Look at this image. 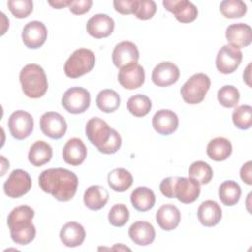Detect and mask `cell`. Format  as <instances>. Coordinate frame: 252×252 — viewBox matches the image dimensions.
Masks as SVG:
<instances>
[{
  "instance_id": "obj_1",
  "label": "cell",
  "mask_w": 252,
  "mask_h": 252,
  "mask_svg": "<svg viewBox=\"0 0 252 252\" xmlns=\"http://www.w3.org/2000/svg\"><path fill=\"white\" fill-rule=\"evenodd\" d=\"M78 183L77 175L62 167L45 169L38 177L40 189L60 202H67L75 196Z\"/></svg>"
},
{
  "instance_id": "obj_2",
  "label": "cell",
  "mask_w": 252,
  "mask_h": 252,
  "mask_svg": "<svg viewBox=\"0 0 252 252\" xmlns=\"http://www.w3.org/2000/svg\"><path fill=\"white\" fill-rule=\"evenodd\" d=\"M86 135L89 141L102 154H114L121 147L122 140L118 132L98 117H93L87 122Z\"/></svg>"
},
{
  "instance_id": "obj_3",
  "label": "cell",
  "mask_w": 252,
  "mask_h": 252,
  "mask_svg": "<svg viewBox=\"0 0 252 252\" xmlns=\"http://www.w3.org/2000/svg\"><path fill=\"white\" fill-rule=\"evenodd\" d=\"M33 217L34 211L26 205L16 207L10 212L7 224L11 238L15 243L26 245L34 239L36 229L32 222Z\"/></svg>"
},
{
  "instance_id": "obj_4",
  "label": "cell",
  "mask_w": 252,
  "mask_h": 252,
  "mask_svg": "<svg viewBox=\"0 0 252 252\" xmlns=\"http://www.w3.org/2000/svg\"><path fill=\"white\" fill-rule=\"evenodd\" d=\"M20 83L24 94L31 98L43 96L48 89L44 70L37 64H28L20 72Z\"/></svg>"
},
{
  "instance_id": "obj_5",
  "label": "cell",
  "mask_w": 252,
  "mask_h": 252,
  "mask_svg": "<svg viewBox=\"0 0 252 252\" xmlns=\"http://www.w3.org/2000/svg\"><path fill=\"white\" fill-rule=\"evenodd\" d=\"M94 64V53L88 48H79L75 50L65 62L64 72L67 77L76 79L92 71Z\"/></svg>"
},
{
  "instance_id": "obj_6",
  "label": "cell",
  "mask_w": 252,
  "mask_h": 252,
  "mask_svg": "<svg viewBox=\"0 0 252 252\" xmlns=\"http://www.w3.org/2000/svg\"><path fill=\"white\" fill-rule=\"evenodd\" d=\"M211 80L204 73H197L191 76L181 87L180 94L183 100L189 104L202 102L210 89Z\"/></svg>"
},
{
  "instance_id": "obj_7",
  "label": "cell",
  "mask_w": 252,
  "mask_h": 252,
  "mask_svg": "<svg viewBox=\"0 0 252 252\" xmlns=\"http://www.w3.org/2000/svg\"><path fill=\"white\" fill-rule=\"evenodd\" d=\"M62 106L72 114L85 112L91 103L90 93L81 87H73L68 89L61 99Z\"/></svg>"
},
{
  "instance_id": "obj_8",
  "label": "cell",
  "mask_w": 252,
  "mask_h": 252,
  "mask_svg": "<svg viewBox=\"0 0 252 252\" xmlns=\"http://www.w3.org/2000/svg\"><path fill=\"white\" fill-rule=\"evenodd\" d=\"M4 192L10 198H20L32 188V178L23 169H14L4 183Z\"/></svg>"
},
{
  "instance_id": "obj_9",
  "label": "cell",
  "mask_w": 252,
  "mask_h": 252,
  "mask_svg": "<svg viewBox=\"0 0 252 252\" xmlns=\"http://www.w3.org/2000/svg\"><path fill=\"white\" fill-rule=\"evenodd\" d=\"M242 52L240 49L226 44L223 45L218 52L216 58V67L222 74L233 73L242 61Z\"/></svg>"
},
{
  "instance_id": "obj_10",
  "label": "cell",
  "mask_w": 252,
  "mask_h": 252,
  "mask_svg": "<svg viewBox=\"0 0 252 252\" xmlns=\"http://www.w3.org/2000/svg\"><path fill=\"white\" fill-rule=\"evenodd\" d=\"M9 131L17 140L28 138L33 130V118L31 113L24 110L14 111L8 120Z\"/></svg>"
},
{
  "instance_id": "obj_11",
  "label": "cell",
  "mask_w": 252,
  "mask_h": 252,
  "mask_svg": "<svg viewBox=\"0 0 252 252\" xmlns=\"http://www.w3.org/2000/svg\"><path fill=\"white\" fill-rule=\"evenodd\" d=\"M41 132L50 139H60L67 131V123L65 118L58 112L48 111L41 115L40 121Z\"/></svg>"
},
{
  "instance_id": "obj_12",
  "label": "cell",
  "mask_w": 252,
  "mask_h": 252,
  "mask_svg": "<svg viewBox=\"0 0 252 252\" xmlns=\"http://www.w3.org/2000/svg\"><path fill=\"white\" fill-rule=\"evenodd\" d=\"M47 38V29L42 22H29L23 29L22 39L24 44L31 49L41 47Z\"/></svg>"
},
{
  "instance_id": "obj_13",
  "label": "cell",
  "mask_w": 252,
  "mask_h": 252,
  "mask_svg": "<svg viewBox=\"0 0 252 252\" xmlns=\"http://www.w3.org/2000/svg\"><path fill=\"white\" fill-rule=\"evenodd\" d=\"M162 5L180 23H191L198 16L197 7L188 0H164Z\"/></svg>"
},
{
  "instance_id": "obj_14",
  "label": "cell",
  "mask_w": 252,
  "mask_h": 252,
  "mask_svg": "<svg viewBox=\"0 0 252 252\" xmlns=\"http://www.w3.org/2000/svg\"><path fill=\"white\" fill-rule=\"evenodd\" d=\"M201 192L200 183L191 177H179L177 176L174 194L175 198L183 204H190L195 202Z\"/></svg>"
},
{
  "instance_id": "obj_15",
  "label": "cell",
  "mask_w": 252,
  "mask_h": 252,
  "mask_svg": "<svg viewBox=\"0 0 252 252\" xmlns=\"http://www.w3.org/2000/svg\"><path fill=\"white\" fill-rule=\"evenodd\" d=\"M179 76V69L174 63L163 61L154 68L152 72V81L158 87H168L176 83Z\"/></svg>"
},
{
  "instance_id": "obj_16",
  "label": "cell",
  "mask_w": 252,
  "mask_h": 252,
  "mask_svg": "<svg viewBox=\"0 0 252 252\" xmlns=\"http://www.w3.org/2000/svg\"><path fill=\"white\" fill-rule=\"evenodd\" d=\"M118 82L127 90L140 88L145 82L144 68L138 63H131L120 68L118 73Z\"/></svg>"
},
{
  "instance_id": "obj_17",
  "label": "cell",
  "mask_w": 252,
  "mask_h": 252,
  "mask_svg": "<svg viewBox=\"0 0 252 252\" xmlns=\"http://www.w3.org/2000/svg\"><path fill=\"white\" fill-rule=\"evenodd\" d=\"M86 29L88 33L94 38L107 37L114 30V21L106 14H96L89 19Z\"/></svg>"
},
{
  "instance_id": "obj_18",
  "label": "cell",
  "mask_w": 252,
  "mask_h": 252,
  "mask_svg": "<svg viewBox=\"0 0 252 252\" xmlns=\"http://www.w3.org/2000/svg\"><path fill=\"white\" fill-rule=\"evenodd\" d=\"M139 60V50L131 41H121L115 45L112 51V62L117 68H122Z\"/></svg>"
},
{
  "instance_id": "obj_19",
  "label": "cell",
  "mask_w": 252,
  "mask_h": 252,
  "mask_svg": "<svg viewBox=\"0 0 252 252\" xmlns=\"http://www.w3.org/2000/svg\"><path fill=\"white\" fill-rule=\"evenodd\" d=\"M152 125L158 134L170 135L178 128V117L172 110L159 109L154 114Z\"/></svg>"
},
{
  "instance_id": "obj_20",
  "label": "cell",
  "mask_w": 252,
  "mask_h": 252,
  "mask_svg": "<svg viewBox=\"0 0 252 252\" xmlns=\"http://www.w3.org/2000/svg\"><path fill=\"white\" fill-rule=\"evenodd\" d=\"M226 40L236 48L248 46L252 41V31L250 26L244 23H236L227 27L225 31Z\"/></svg>"
},
{
  "instance_id": "obj_21",
  "label": "cell",
  "mask_w": 252,
  "mask_h": 252,
  "mask_svg": "<svg viewBox=\"0 0 252 252\" xmlns=\"http://www.w3.org/2000/svg\"><path fill=\"white\" fill-rule=\"evenodd\" d=\"M62 157L66 163L77 166L84 162L87 158V147L79 138H72L63 147Z\"/></svg>"
},
{
  "instance_id": "obj_22",
  "label": "cell",
  "mask_w": 252,
  "mask_h": 252,
  "mask_svg": "<svg viewBox=\"0 0 252 252\" xmlns=\"http://www.w3.org/2000/svg\"><path fill=\"white\" fill-rule=\"evenodd\" d=\"M128 234L135 244L141 246L150 245L156 237V231L153 224L144 220L132 223L129 227Z\"/></svg>"
},
{
  "instance_id": "obj_23",
  "label": "cell",
  "mask_w": 252,
  "mask_h": 252,
  "mask_svg": "<svg viewBox=\"0 0 252 252\" xmlns=\"http://www.w3.org/2000/svg\"><path fill=\"white\" fill-rule=\"evenodd\" d=\"M180 211L173 204L162 205L156 213V220L159 227L169 231L177 227L180 222Z\"/></svg>"
},
{
  "instance_id": "obj_24",
  "label": "cell",
  "mask_w": 252,
  "mask_h": 252,
  "mask_svg": "<svg viewBox=\"0 0 252 252\" xmlns=\"http://www.w3.org/2000/svg\"><path fill=\"white\" fill-rule=\"evenodd\" d=\"M62 243L67 247L80 246L86 237V231L82 224L76 221L65 223L59 233Z\"/></svg>"
},
{
  "instance_id": "obj_25",
  "label": "cell",
  "mask_w": 252,
  "mask_h": 252,
  "mask_svg": "<svg viewBox=\"0 0 252 252\" xmlns=\"http://www.w3.org/2000/svg\"><path fill=\"white\" fill-rule=\"evenodd\" d=\"M197 215L199 221L204 226L211 227L217 225L220 222L222 213L220 206L217 202L213 200H207L199 206Z\"/></svg>"
},
{
  "instance_id": "obj_26",
  "label": "cell",
  "mask_w": 252,
  "mask_h": 252,
  "mask_svg": "<svg viewBox=\"0 0 252 252\" xmlns=\"http://www.w3.org/2000/svg\"><path fill=\"white\" fill-rule=\"evenodd\" d=\"M109 198L107 190L100 185L90 186L84 194V203L87 208L93 211L102 209Z\"/></svg>"
},
{
  "instance_id": "obj_27",
  "label": "cell",
  "mask_w": 252,
  "mask_h": 252,
  "mask_svg": "<svg viewBox=\"0 0 252 252\" xmlns=\"http://www.w3.org/2000/svg\"><path fill=\"white\" fill-rule=\"evenodd\" d=\"M132 206L139 212H147L152 209L156 203V196L152 189L139 186L133 190L130 196Z\"/></svg>"
},
{
  "instance_id": "obj_28",
  "label": "cell",
  "mask_w": 252,
  "mask_h": 252,
  "mask_svg": "<svg viewBox=\"0 0 252 252\" xmlns=\"http://www.w3.org/2000/svg\"><path fill=\"white\" fill-rule=\"evenodd\" d=\"M232 153V145L229 140L223 137H217L211 140L207 146V155L216 161L225 160Z\"/></svg>"
},
{
  "instance_id": "obj_29",
  "label": "cell",
  "mask_w": 252,
  "mask_h": 252,
  "mask_svg": "<svg viewBox=\"0 0 252 252\" xmlns=\"http://www.w3.org/2000/svg\"><path fill=\"white\" fill-rule=\"evenodd\" d=\"M51 158L52 148L49 144L41 140L36 141L32 145L28 155L29 161L36 167L47 163L51 159Z\"/></svg>"
},
{
  "instance_id": "obj_30",
  "label": "cell",
  "mask_w": 252,
  "mask_h": 252,
  "mask_svg": "<svg viewBox=\"0 0 252 252\" xmlns=\"http://www.w3.org/2000/svg\"><path fill=\"white\" fill-rule=\"evenodd\" d=\"M107 182L109 187L115 192H124L131 187L133 183V176L129 170L118 167L108 173Z\"/></svg>"
},
{
  "instance_id": "obj_31",
  "label": "cell",
  "mask_w": 252,
  "mask_h": 252,
  "mask_svg": "<svg viewBox=\"0 0 252 252\" xmlns=\"http://www.w3.org/2000/svg\"><path fill=\"white\" fill-rule=\"evenodd\" d=\"M241 196V188L239 184L233 180L222 182L219 188V198L225 206L235 205Z\"/></svg>"
},
{
  "instance_id": "obj_32",
  "label": "cell",
  "mask_w": 252,
  "mask_h": 252,
  "mask_svg": "<svg viewBox=\"0 0 252 252\" xmlns=\"http://www.w3.org/2000/svg\"><path fill=\"white\" fill-rule=\"evenodd\" d=\"M95 102L101 111L110 113L118 109L120 105V96L115 91L105 89L98 93Z\"/></svg>"
},
{
  "instance_id": "obj_33",
  "label": "cell",
  "mask_w": 252,
  "mask_h": 252,
  "mask_svg": "<svg viewBox=\"0 0 252 252\" xmlns=\"http://www.w3.org/2000/svg\"><path fill=\"white\" fill-rule=\"evenodd\" d=\"M152 108L151 99L145 94L132 95L127 101V109L136 117H143L147 115Z\"/></svg>"
},
{
  "instance_id": "obj_34",
  "label": "cell",
  "mask_w": 252,
  "mask_h": 252,
  "mask_svg": "<svg viewBox=\"0 0 252 252\" xmlns=\"http://www.w3.org/2000/svg\"><path fill=\"white\" fill-rule=\"evenodd\" d=\"M189 177L195 179L201 184H208L213 178V169L212 167L203 160L194 161L188 170Z\"/></svg>"
},
{
  "instance_id": "obj_35",
  "label": "cell",
  "mask_w": 252,
  "mask_h": 252,
  "mask_svg": "<svg viewBox=\"0 0 252 252\" xmlns=\"http://www.w3.org/2000/svg\"><path fill=\"white\" fill-rule=\"evenodd\" d=\"M220 11L227 19H236L246 14L247 6L241 0H223L220 4Z\"/></svg>"
},
{
  "instance_id": "obj_36",
  "label": "cell",
  "mask_w": 252,
  "mask_h": 252,
  "mask_svg": "<svg viewBox=\"0 0 252 252\" xmlns=\"http://www.w3.org/2000/svg\"><path fill=\"white\" fill-rule=\"evenodd\" d=\"M232 121L240 130L249 129L252 125V107L247 104L237 106L232 112Z\"/></svg>"
},
{
  "instance_id": "obj_37",
  "label": "cell",
  "mask_w": 252,
  "mask_h": 252,
  "mask_svg": "<svg viewBox=\"0 0 252 252\" xmlns=\"http://www.w3.org/2000/svg\"><path fill=\"white\" fill-rule=\"evenodd\" d=\"M218 100L223 106L227 108L235 107L239 101V91L231 85H225L218 91Z\"/></svg>"
},
{
  "instance_id": "obj_38",
  "label": "cell",
  "mask_w": 252,
  "mask_h": 252,
  "mask_svg": "<svg viewBox=\"0 0 252 252\" xmlns=\"http://www.w3.org/2000/svg\"><path fill=\"white\" fill-rule=\"evenodd\" d=\"M129 210L124 204H115L108 212V221L116 227L123 226L129 220Z\"/></svg>"
},
{
  "instance_id": "obj_39",
  "label": "cell",
  "mask_w": 252,
  "mask_h": 252,
  "mask_svg": "<svg viewBox=\"0 0 252 252\" xmlns=\"http://www.w3.org/2000/svg\"><path fill=\"white\" fill-rule=\"evenodd\" d=\"M8 8L14 17L24 19L32 12L33 3L32 0H9Z\"/></svg>"
},
{
  "instance_id": "obj_40",
  "label": "cell",
  "mask_w": 252,
  "mask_h": 252,
  "mask_svg": "<svg viewBox=\"0 0 252 252\" xmlns=\"http://www.w3.org/2000/svg\"><path fill=\"white\" fill-rule=\"evenodd\" d=\"M157 5L153 0H137L134 15L140 20H149L156 14Z\"/></svg>"
},
{
  "instance_id": "obj_41",
  "label": "cell",
  "mask_w": 252,
  "mask_h": 252,
  "mask_svg": "<svg viewBox=\"0 0 252 252\" xmlns=\"http://www.w3.org/2000/svg\"><path fill=\"white\" fill-rule=\"evenodd\" d=\"M113 6L115 11L122 15L134 14L137 8V0H116L113 1Z\"/></svg>"
},
{
  "instance_id": "obj_42",
  "label": "cell",
  "mask_w": 252,
  "mask_h": 252,
  "mask_svg": "<svg viewBox=\"0 0 252 252\" xmlns=\"http://www.w3.org/2000/svg\"><path fill=\"white\" fill-rule=\"evenodd\" d=\"M177 176H169L164 178L159 185V189L160 192L163 196H165L166 198H175V194H174V186H175V182H176Z\"/></svg>"
},
{
  "instance_id": "obj_43",
  "label": "cell",
  "mask_w": 252,
  "mask_h": 252,
  "mask_svg": "<svg viewBox=\"0 0 252 252\" xmlns=\"http://www.w3.org/2000/svg\"><path fill=\"white\" fill-rule=\"evenodd\" d=\"M93 2L91 0H77L71 1L69 4V10L75 15H83L90 11Z\"/></svg>"
},
{
  "instance_id": "obj_44",
  "label": "cell",
  "mask_w": 252,
  "mask_h": 252,
  "mask_svg": "<svg viewBox=\"0 0 252 252\" xmlns=\"http://www.w3.org/2000/svg\"><path fill=\"white\" fill-rule=\"evenodd\" d=\"M251 166L252 162L249 160L246 163L242 165L240 168V177L243 182H245L248 185L252 184V175H251Z\"/></svg>"
},
{
  "instance_id": "obj_45",
  "label": "cell",
  "mask_w": 252,
  "mask_h": 252,
  "mask_svg": "<svg viewBox=\"0 0 252 252\" xmlns=\"http://www.w3.org/2000/svg\"><path fill=\"white\" fill-rule=\"evenodd\" d=\"M71 0H56V1H48V4L55 9H62L66 6H69Z\"/></svg>"
},
{
  "instance_id": "obj_46",
  "label": "cell",
  "mask_w": 252,
  "mask_h": 252,
  "mask_svg": "<svg viewBox=\"0 0 252 252\" xmlns=\"http://www.w3.org/2000/svg\"><path fill=\"white\" fill-rule=\"evenodd\" d=\"M243 80L245 81V83L250 87L251 84H250V64H248V66L246 67L244 73H243Z\"/></svg>"
}]
</instances>
